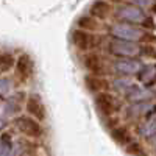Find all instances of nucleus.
Wrapping results in <instances>:
<instances>
[{
    "instance_id": "a878e982",
    "label": "nucleus",
    "mask_w": 156,
    "mask_h": 156,
    "mask_svg": "<svg viewBox=\"0 0 156 156\" xmlns=\"http://www.w3.org/2000/svg\"><path fill=\"white\" fill-rule=\"evenodd\" d=\"M153 12H156V3H153Z\"/></svg>"
},
{
    "instance_id": "dca6fc26",
    "label": "nucleus",
    "mask_w": 156,
    "mask_h": 156,
    "mask_svg": "<svg viewBox=\"0 0 156 156\" xmlns=\"http://www.w3.org/2000/svg\"><path fill=\"white\" fill-rule=\"evenodd\" d=\"M111 12V5L106 2H95L90 6V16L94 19H106Z\"/></svg>"
},
{
    "instance_id": "6ab92c4d",
    "label": "nucleus",
    "mask_w": 156,
    "mask_h": 156,
    "mask_svg": "<svg viewBox=\"0 0 156 156\" xmlns=\"http://www.w3.org/2000/svg\"><path fill=\"white\" fill-rule=\"evenodd\" d=\"M14 151V144L9 134H3L0 137V156H11Z\"/></svg>"
},
{
    "instance_id": "4468645a",
    "label": "nucleus",
    "mask_w": 156,
    "mask_h": 156,
    "mask_svg": "<svg viewBox=\"0 0 156 156\" xmlns=\"http://www.w3.org/2000/svg\"><path fill=\"white\" fill-rule=\"evenodd\" d=\"M139 80L144 86H151L156 83V66L154 64L142 66V69L139 72Z\"/></svg>"
},
{
    "instance_id": "412c9836",
    "label": "nucleus",
    "mask_w": 156,
    "mask_h": 156,
    "mask_svg": "<svg viewBox=\"0 0 156 156\" xmlns=\"http://www.w3.org/2000/svg\"><path fill=\"white\" fill-rule=\"evenodd\" d=\"M78 27H80V30H83V31L97 30L98 28V22L92 16H83V17L78 19Z\"/></svg>"
},
{
    "instance_id": "5701e85b",
    "label": "nucleus",
    "mask_w": 156,
    "mask_h": 156,
    "mask_svg": "<svg viewBox=\"0 0 156 156\" xmlns=\"http://www.w3.org/2000/svg\"><path fill=\"white\" fill-rule=\"evenodd\" d=\"M12 90V80L8 76H0V97H8Z\"/></svg>"
},
{
    "instance_id": "f257e3e1",
    "label": "nucleus",
    "mask_w": 156,
    "mask_h": 156,
    "mask_svg": "<svg viewBox=\"0 0 156 156\" xmlns=\"http://www.w3.org/2000/svg\"><path fill=\"white\" fill-rule=\"evenodd\" d=\"M109 33H111L112 39L134 42V44L142 41L144 36H145V31L142 28L136 27V25H128V23H114V25H111Z\"/></svg>"
},
{
    "instance_id": "6e6552de",
    "label": "nucleus",
    "mask_w": 156,
    "mask_h": 156,
    "mask_svg": "<svg viewBox=\"0 0 156 156\" xmlns=\"http://www.w3.org/2000/svg\"><path fill=\"white\" fill-rule=\"evenodd\" d=\"M25 108H27V112L30 114V117H33L34 120L42 122L45 119V106H44V103L39 95H36V94L30 95Z\"/></svg>"
},
{
    "instance_id": "9d476101",
    "label": "nucleus",
    "mask_w": 156,
    "mask_h": 156,
    "mask_svg": "<svg viewBox=\"0 0 156 156\" xmlns=\"http://www.w3.org/2000/svg\"><path fill=\"white\" fill-rule=\"evenodd\" d=\"M156 105L151 101H144V103H136V105H131L126 109V115L129 119H136V117H145L151 112H154Z\"/></svg>"
},
{
    "instance_id": "b1692460",
    "label": "nucleus",
    "mask_w": 156,
    "mask_h": 156,
    "mask_svg": "<svg viewBox=\"0 0 156 156\" xmlns=\"http://www.w3.org/2000/svg\"><path fill=\"white\" fill-rule=\"evenodd\" d=\"M142 25H144L145 28L153 30V28H154V20H153L151 17H145V19H144V22H142Z\"/></svg>"
},
{
    "instance_id": "7ed1b4c3",
    "label": "nucleus",
    "mask_w": 156,
    "mask_h": 156,
    "mask_svg": "<svg viewBox=\"0 0 156 156\" xmlns=\"http://www.w3.org/2000/svg\"><path fill=\"white\" fill-rule=\"evenodd\" d=\"M14 125H16V128L23 136H27L30 139H39L42 136V126H41V123H39L37 120H34L33 117H30V115H20V117H17V119L14 120Z\"/></svg>"
},
{
    "instance_id": "ddd939ff",
    "label": "nucleus",
    "mask_w": 156,
    "mask_h": 156,
    "mask_svg": "<svg viewBox=\"0 0 156 156\" xmlns=\"http://www.w3.org/2000/svg\"><path fill=\"white\" fill-rule=\"evenodd\" d=\"M16 70H17L19 76H22V78H28V76L31 75L33 61H31V58H30L27 53L20 55V56L16 59Z\"/></svg>"
},
{
    "instance_id": "20e7f679",
    "label": "nucleus",
    "mask_w": 156,
    "mask_h": 156,
    "mask_svg": "<svg viewBox=\"0 0 156 156\" xmlns=\"http://www.w3.org/2000/svg\"><path fill=\"white\" fill-rule=\"evenodd\" d=\"M72 42L78 50L89 51V50H92V48L100 45V36L92 34L89 31H83V30L78 28L72 33Z\"/></svg>"
},
{
    "instance_id": "f03ea898",
    "label": "nucleus",
    "mask_w": 156,
    "mask_h": 156,
    "mask_svg": "<svg viewBox=\"0 0 156 156\" xmlns=\"http://www.w3.org/2000/svg\"><path fill=\"white\" fill-rule=\"evenodd\" d=\"M109 53L115 55L117 58H131L140 55V48L134 42H126V41H119V39H111L109 41Z\"/></svg>"
},
{
    "instance_id": "393cba45",
    "label": "nucleus",
    "mask_w": 156,
    "mask_h": 156,
    "mask_svg": "<svg viewBox=\"0 0 156 156\" xmlns=\"http://www.w3.org/2000/svg\"><path fill=\"white\" fill-rule=\"evenodd\" d=\"M5 125H6V123H5V120H3V119H0V131H2V129L5 128Z\"/></svg>"
},
{
    "instance_id": "2eb2a0df",
    "label": "nucleus",
    "mask_w": 156,
    "mask_h": 156,
    "mask_svg": "<svg viewBox=\"0 0 156 156\" xmlns=\"http://www.w3.org/2000/svg\"><path fill=\"white\" fill-rule=\"evenodd\" d=\"M20 108H22V98H20V95L8 97L6 101H5V105H3V112H5V115L11 117V115L19 114Z\"/></svg>"
},
{
    "instance_id": "bb28decb",
    "label": "nucleus",
    "mask_w": 156,
    "mask_h": 156,
    "mask_svg": "<svg viewBox=\"0 0 156 156\" xmlns=\"http://www.w3.org/2000/svg\"><path fill=\"white\" fill-rule=\"evenodd\" d=\"M154 147H156V144H154Z\"/></svg>"
},
{
    "instance_id": "4be33fe9",
    "label": "nucleus",
    "mask_w": 156,
    "mask_h": 156,
    "mask_svg": "<svg viewBox=\"0 0 156 156\" xmlns=\"http://www.w3.org/2000/svg\"><path fill=\"white\" fill-rule=\"evenodd\" d=\"M112 86H114V89L119 90V92H125L126 94L134 84H133V81L129 80V78L122 76V78H115V80L112 81Z\"/></svg>"
},
{
    "instance_id": "0eeeda50",
    "label": "nucleus",
    "mask_w": 156,
    "mask_h": 156,
    "mask_svg": "<svg viewBox=\"0 0 156 156\" xmlns=\"http://www.w3.org/2000/svg\"><path fill=\"white\" fill-rule=\"evenodd\" d=\"M112 69L115 73H120L123 76H131V75H139L142 64L137 59H131V58H119L115 59L112 64Z\"/></svg>"
},
{
    "instance_id": "aec40b11",
    "label": "nucleus",
    "mask_w": 156,
    "mask_h": 156,
    "mask_svg": "<svg viewBox=\"0 0 156 156\" xmlns=\"http://www.w3.org/2000/svg\"><path fill=\"white\" fill-rule=\"evenodd\" d=\"M16 64V59L12 55L9 53H0V75L2 73H6L9 69L14 67Z\"/></svg>"
},
{
    "instance_id": "1a4fd4ad",
    "label": "nucleus",
    "mask_w": 156,
    "mask_h": 156,
    "mask_svg": "<svg viewBox=\"0 0 156 156\" xmlns=\"http://www.w3.org/2000/svg\"><path fill=\"white\" fill-rule=\"evenodd\" d=\"M84 67L94 76H103L106 73L105 62H103L101 56L97 55V53H87L84 56Z\"/></svg>"
},
{
    "instance_id": "39448f33",
    "label": "nucleus",
    "mask_w": 156,
    "mask_h": 156,
    "mask_svg": "<svg viewBox=\"0 0 156 156\" xmlns=\"http://www.w3.org/2000/svg\"><path fill=\"white\" fill-rule=\"evenodd\" d=\"M117 17L123 22H128L129 25V23H142L147 16L142 8H137L133 3H125L117 9Z\"/></svg>"
},
{
    "instance_id": "423d86ee",
    "label": "nucleus",
    "mask_w": 156,
    "mask_h": 156,
    "mask_svg": "<svg viewBox=\"0 0 156 156\" xmlns=\"http://www.w3.org/2000/svg\"><path fill=\"white\" fill-rule=\"evenodd\" d=\"M95 106L98 108V111L105 115H112L120 109V103L117 101V98L114 95H111L109 92H101L95 95Z\"/></svg>"
},
{
    "instance_id": "f3484780",
    "label": "nucleus",
    "mask_w": 156,
    "mask_h": 156,
    "mask_svg": "<svg viewBox=\"0 0 156 156\" xmlns=\"http://www.w3.org/2000/svg\"><path fill=\"white\" fill-rule=\"evenodd\" d=\"M137 133L142 137H153V136H156V117L142 122L139 125V128H137Z\"/></svg>"
},
{
    "instance_id": "9b49d317",
    "label": "nucleus",
    "mask_w": 156,
    "mask_h": 156,
    "mask_svg": "<svg viewBox=\"0 0 156 156\" xmlns=\"http://www.w3.org/2000/svg\"><path fill=\"white\" fill-rule=\"evenodd\" d=\"M126 98L128 101H131L133 105L136 103H144V101H150L153 98V92L150 89H145V87H137L136 84L131 87L126 92Z\"/></svg>"
},
{
    "instance_id": "f8f14e48",
    "label": "nucleus",
    "mask_w": 156,
    "mask_h": 156,
    "mask_svg": "<svg viewBox=\"0 0 156 156\" xmlns=\"http://www.w3.org/2000/svg\"><path fill=\"white\" fill-rule=\"evenodd\" d=\"M84 81H86V86L90 92H95V94H101V92H106L105 89H108V81L101 76H94V75H86L84 76Z\"/></svg>"
},
{
    "instance_id": "a211bd4d",
    "label": "nucleus",
    "mask_w": 156,
    "mask_h": 156,
    "mask_svg": "<svg viewBox=\"0 0 156 156\" xmlns=\"http://www.w3.org/2000/svg\"><path fill=\"white\" fill-rule=\"evenodd\" d=\"M111 136H112V139L117 142V144H120V145L129 144V140H131V134H129V131L126 128H123V126L114 128L111 131Z\"/></svg>"
}]
</instances>
